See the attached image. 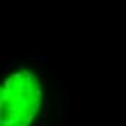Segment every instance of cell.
Here are the masks:
<instances>
[{"instance_id": "obj_1", "label": "cell", "mask_w": 126, "mask_h": 126, "mask_svg": "<svg viewBox=\"0 0 126 126\" xmlns=\"http://www.w3.org/2000/svg\"><path fill=\"white\" fill-rule=\"evenodd\" d=\"M1 88V126H29L41 104L42 91L33 73H15Z\"/></svg>"}, {"instance_id": "obj_2", "label": "cell", "mask_w": 126, "mask_h": 126, "mask_svg": "<svg viewBox=\"0 0 126 126\" xmlns=\"http://www.w3.org/2000/svg\"><path fill=\"white\" fill-rule=\"evenodd\" d=\"M36 126H44V123H42V122H39V123H38Z\"/></svg>"}]
</instances>
